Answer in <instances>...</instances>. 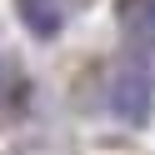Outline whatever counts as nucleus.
I'll return each instance as SVG.
<instances>
[{"label":"nucleus","mask_w":155,"mask_h":155,"mask_svg":"<svg viewBox=\"0 0 155 155\" xmlns=\"http://www.w3.org/2000/svg\"><path fill=\"white\" fill-rule=\"evenodd\" d=\"M105 105H110V115L140 125L150 115V70L145 65H120L110 75V85H105Z\"/></svg>","instance_id":"nucleus-1"},{"label":"nucleus","mask_w":155,"mask_h":155,"mask_svg":"<svg viewBox=\"0 0 155 155\" xmlns=\"http://www.w3.org/2000/svg\"><path fill=\"white\" fill-rule=\"evenodd\" d=\"M70 10H75V0H20V20L35 35H55L70 20Z\"/></svg>","instance_id":"nucleus-2"},{"label":"nucleus","mask_w":155,"mask_h":155,"mask_svg":"<svg viewBox=\"0 0 155 155\" xmlns=\"http://www.w3.org/2000/svg\"><path fill=\"white\" fill-rule=\"evenodd\" d=\"M120 25H125L130 40L155 45V0H125L120 5Z\"/></svg>","instance_id":"nucleus-3"},{"label":"nucleus","mask_w":155,"mask_h":155,"mask_svg":"<svg viewBox=\"0 0 155 155\" xmlns=\"http://www.w3.org/2000/svg\"><path fill=\"white\" fill-rule=\"evenodd\" d=\"M15 90H20V80H15V70H10V60L0 55V105H10V100H15Z\"/></svg>","instance_id":"nucleus-4"}]
</instances>
